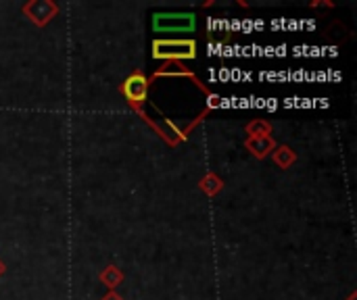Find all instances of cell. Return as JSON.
I'll use <instances>...</instances> for the list:
<instances>
[{
	"instance_id": "2",
	"label": "cell",
	"mask_w": 357,
	"mask_h": 300,
	"mask_svg": "<svg viewBox=\"0 0 357 300\" xmlns=\"http://www.w3.org/2000/svg\"><path fill=\"white\" fill-rule=\"evenodd\" d=\"M146 88H149L146 79H144L140 73H134V75H130V77L126 79V84H123V94H126V98L132 100V102H142V100L146 98Z\"/></svg>"
},
{
	"instance_id": "1",
	"label": "cell",
	"mask_w": 357,
	"mask_h": 300,
	"mask_svg": "<svg viewBox=\"0 0 357 300\" xmlns=\"http://www.w3.org/2000/svg\"><path fill=\"white\" fill-rule=\"evenodd\" d=\"M195 42L176 40V42H155V58H192L197 54Z\"/></svg>"
}]
</instances>
